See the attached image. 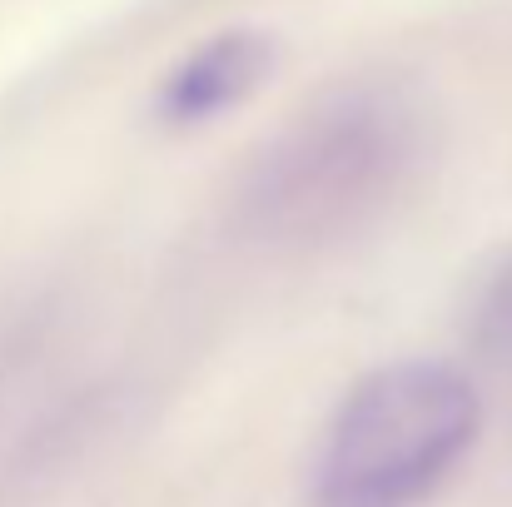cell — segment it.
I'll use <instances>...</instances> for the list:
<instances>
[{
	"instance_id": "6da1fadb",
	"label": "cell",
	"mask_w": 512,
	"mask_h": 507,
	"mask_svg": "<svg viewBox=\"0 0 512 507\" xmlns=\"http://www.w3.org/2000/svg\"><path fill=\"white\" fill-rule=\"evenodd\" d=\"M423 165V105L393 85H348L254 155L234 189V229L279 254L329 249L378 224Z\"/></svg>"
},
{
	"instance_id": "7a4b0ae2",
	"label": "cell",
	"mask_w": 512,
	"mask_h": 507,
	"mask_svg": "<svg viewBox=\"0 0 512 507\" xmlns=\"http://www.w3.org/2000/svg\"><path fill=\"white\" fill-rule=\"evenodd\" d=\"M483 433L473 378L438 358H403L363 373L334 408L314 507H428L468 463Z\"/></svg>"
},
{
	"instance_id": "3957f363",
	"label": "cell",
	"mask_w": 512,
	"mask_h": 507,
	"mask_svg": "<svg viewBox=\"0 0 512 507\" xmlns=\"http://www.w3.org/2000/svg\"><path fill=\"white\" fill-rule=\"evenodd\" d=\"M264 75H269L264 35H249V30L219 35L170 70V80L160 85V115L170 125H204L224 115L229 105H239Z\"/></svg>"
},
{
	"instance_id": "277c9868",
	"label": "cell",
	"mask_w": 512,
	"mask_h": 507,
	"mask_svg": "<svg viewBox=\"0 0 512 507\" xmlns=\"http://www.w3.org/2000/svg\"><path fill=\"white\" fill-rule=\"evenodd\" d=\"M463 334L468 348L493 363V368H512V249L498 254L468 294V314H463Z\"/></svg>"
}]
</instances>
